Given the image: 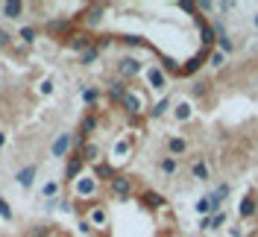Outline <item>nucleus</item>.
Here are the masks:
<instances>
[{"label":"nucleus","mask_w":258,"mask_h":237,"mask_svg":"<svg viewBox=\"0 0 258 237\" xmlns=\"http://www.w3.org/2000/svg\"><path fill=\"white\" fill-rule=\"evenodd\" d=\"M109 190H112V196H117V199H129L132 196V190H135V185H132V179L129 176H114L112 182H109Z\"/></svg>","instance_id":"nucleus-1"},{"label":"nucleus","mask_w":258,"mask_h":237,"mask_svg":"<svg viewBox=\"0 0 258 237\" xmlns=\"http://www.w3.org/2000/svg\"><path fill=\"white\" fill-rule=\"evenodd\" d=\"M209 53H211V50H200L194 59H188V62L179 67V76H191V73H197L203 64H209Z\"/></svg>","instance_id":"nucleus-2"},{"label":"nucleus","mask_w":258,"mask_h":237,"mask_svg":"<svg viewBox=\"0 0 258 237\" xmlns=\"http://www.w3.org/2000/svg\"><path fill=\"white\" fill-rule=\"evenodd\" d=\"M141 70H144L141 62H138V59H132V56H123V59L117 62V73H120V79H135Z\"/></svg>","instance_id":"nucleus-3"},{"label":"nucleus","mask_w":258,"mask_h":237,"mask_svg":"<svg viewBox=\"0 0 258 237\" xmlns=\"http://www.w3.org/2000/svg\"><path fill=\"white\" fill-rule=\"evenodd\" d=\"M71 146H74V135H71V132H62V135L53 141V146H50V155L53 158H64L68 152H71Z\"/></svg>","instance_id":"nucleus-4"},{"label":"nucleus","mask_w":258,"mask_h":237,"mask_svg":"<svg viewBox=\"0 0 258 237\" xmlns=\"http://www.w3.org/2000/svg\"><path fill=\"white\" fill-rule=\"evenodd\" d=\"M255 211H258L255 190H249V193L241 199V205H238V217H241V220H249V217H255Z\"/></svg>","instance_id":"nucleus-5"},{"label":"nucleus","mask_w":258,"mask_h":237,"mask_svg":"<svg viewBox=\"0 0 258 237\" xmlns=\"http://www.w3.org/2000/svg\"><path fill=\"white\" fill-rule=\"evenodd\" d=\"M82 167H85V161L80 158V152L77 155H68V164H64V182H77L82 173Z\"/></svg>","instance_id":"nucleus-6"},{"label":"nucleus","mask_w":258,"mask_h":237,"mask_svg":"<svg viewBox=\"0 0 258 237\" xmlns=\"http://www.w3.org/2000/svg\"><path fill=\"white\" fill-rule=\"evenodd\" d=\"M97 123H100V120H97V114H85V117H82V123H80V138H74V143H77V146H82V143H85V138H88V135L97 129Z\"/></svg>","instance_id":"nucleus-7"},{"label":"nucleus","mask_w":258,"mask_h":237,"mask_svg":"<svg viewBox=\"0 0 258 237\" xmlns=\"http://www.w3.org/2000/svg\"><path fill=\"white\" fill-rule=\"evenodd\" d=\"M123 109H126V114H141L144 111V100H141V94H135V91H126V97H123V103H120Z\"/></svg>","instance_id":"nucleus-8"},{"label":"nucleus","mask_w":258,"mask_h":237,"mask_svg":"<svg viewBox=\"0 0 258 237\" xmlns=\"http://www.w3.org/2000/svg\"><path fill=\"white\" fill-rule=\"evenodd\" d=\"M68 47L77 50V53H85L88 47H94V38H91V32H77V35H71Z\"/></svg>","instance_id":"nucleus-9"},{"label":"nucleus","mask_w":258,"mask_h":237,"mask_svg":"<svg viewBox=\"0 0 258 237\" xmlns=\"http://www.w3.org/2000/svg\"><path fill=\"white\" fill-rule=\"evenodd\" d=\"M126 82L123 79H114V82H109V88H106V94H109V100L112 103H123V97H126Z\"/></svg>","instance_id":"nucleus-10"},{"label":"nucleus","mask_w":258,"mask_h":237,"mask_svg":"<svg viewBox=\"0 0 258 237\" xmlns=\"http://www.w3.org/2000/svg\"><path fill=\"white\" fill-rule=\"evenodd\" d=\"M141 202H144L150 211H159V208L167 205V199H164L161 193H156V190H144V193H141Z\"/></svg>","instance_id":"nucleus-11"},{"label":"nucleus","mask_w":258,"mask_h":237,"mask_svg":"<svg viewBox=\"0 0 258 237\" xmlns=\"http://www.w3.org/2000/svg\"><path fill=\"white\" fill-rule=\"evenodd\" d=\"M185 152H188V141L185 138H176V135L167 138V155L170 158H179V155H185Z\"/></svg>","instance_id":"nucleus-12"},{"label":"nucleus","mask_w":258,"mask_h":237,"mask_svg":"<svg viewBox=\"0 0 258 237\" xmlns=\"http://www.w3.org/2000/svg\"><path fill=\"white\" fill-rule=\"evenodd\" d=\"M15 179H18V185H21V188H32V182H35V164L21 167V170L15 173Z\"/></svg>","instance_id":"nucleus-13"},{"label":"nucleus","mask_w":258,"mask_h":237,"mask_svg":"<svg viewBox=\"0 0 258 237\" xmlns=\"http://www.w3.org/2000/svg\"><path fill=\"white\" fill-rule=\"evenodd\" d=\"M106 208H100V205H91V211H88V225H94V228H103L106 225Z\"/></svg>","instance_id":"nucleus-14"},{"label":"nucleus","mask_w":258,"mask_h":237,"mask_svg":"<svg viewBox=\"0 0 258 237\" xmlns=\"http://www.w3.org/2000/svg\"><path fill=\"white\" fill-rule=\"evenodd\" d=\"M147 79H150V85L156 91H161L167 85V76H164V70H159V67H147Z\"/></svg>","instance_id":"nucleus-15"},{"label":"nucleus","mask_w":258,"mask_h":237,"mask_svg":"<svg viewBox=\"0 0 258 237\" xmlns=\"http://www.w3.org/2000/svg\"><path fill=\"white\" fill-rule=\"evenodd\" d=\"M77 193H80V196H91V193H97V179L94 176H82V182H77Z\"/></svg>","instance_id":"nucleus-16"},{"label":"nucleus","mask_w":258,"mask_h":237,"mask_svg":"<svg viewBox=\"0 0 258 237\" xmlns=\"http://www.w3.org/2000/svg\"><path fill=\"white\" fill-rule=\"evenodd\" d=\"M24 9H27V6H24L21 0H9V3H3V18H12V21H15V18L24 15Z\"/></svg>","instance_id":"nucleus-17"},{"label":"nucleus","mask_w":258,"mask_h":237,"mask_svg":"<svg viewBox=\"0 0 258 237\" xmlns=\"http://www.w3.org/2000/svg\"><path fill=\"white\" fill-rule=\"evenodd\" d=\"M191 176L197 179V182H209V179H211L209 164H206L203 158H200V161H194V164H191Z\"/></svg>","instance_id":"nucleus-18"},{"label":"nucleus","mask_w":258,"mask_h":237,"mask_svg":"<svg viewBox=\"0 0 258 237\" xmlns=\"http://www.w3.org/2000/svg\"><path fill=\"white\" fill-rule=\"evenodd\" d=\"M191 114H194V109H191V103H188V100H185V103H176V106H173V117H176L179 123L191 120Z\"/></svg>","instance_id":"nucleus-19"},{"label":"nucleus","mask_w":258,"mask_h":237,"mask_svg":"<svg viewBox=\"0 0 258 237\" xmlns=\"http://www.w3.org/2000/svg\"><path fill=\"white\" fill-rule=\"evenodd\" d=\"M159 170H161L164 176H176V170H179V161H176V158H170V155H164V158L159 161Z\"/></svg>","instance_id":"nucleus-20"},{"label":"nucleus","mask_w":258,"mask_h":237,"mask_svg":"<svg viewBox=\"0 0 258 237\" xmlns=\"http://www.w3.org/2000/svg\"><path fill=\"white\" fill-rule=\"evenodd\" d=\"M100 21H103V6H88V9H85V24L94 27Z\"/></svg>","instance_id":"nucleus-21"},{"label":"nucleus","mask_w":258,"mask_h":237,"mask_svg":"<svg viewBox=\"0 0 258 237\" xmlns=\"http://www.w3.org/2000/svg\"><path fill=\"white\" fill-rule=\"evenodd\" d=\"M68 30H71V21H50L47 24L50 35H68Z\"/></svg>","instance_id":"nucleus-22"},{"label":"nucleus","mask_w":258,"mask_h":237,"mask_svg":"<svg viewBox=\"0 0 258 237\" xmlns=\"http://www.w3.org/2000/svg\"><path fill=\"white\" fill-rule=\"evenodd\" d=\"M97 155H100L97 143H82V146H80V158H82V161H97Z\"/></svg>","instance_id":"nucleus-23"},{"label":"nucleus","mask_w":258,"mask_h":237,"mask_svg":"<svg viewBox=\"0 0 258 237\" xmlns=\"http://www.w3.org/2000/svg\"><path fill=\"white\" fill-rule=\"evenodd\" d=\"M18 38H21L24 44H35V38H38V30H35V27H21V30H18Z\"/></svg>","instance_id":"nucleus-24"},{"label":"nucleus","mask_w":258,"mask_h":237,"mask_svg":"<svg viewBox=\"0 0 258 237\" xmlns=\"http://www.w3.org/2000/svg\"><path fill=\"white\" fill-rule=\"evenodd\" d=\"M97 59H100V47H97V44L94 47H88L85 53H80V64H94Z\"/></svg>","instance_id":"nucleus-25"},{"label":"nucleus","mask_w":258,"mask_h":237,"mask_svg":"<svg viewBox=\"0 0 258 237\" xmlns=\"http://www.w3.org/2000/svg\"><path fill=\"white\" fill-rule=\"evenodd\" d=\"M82 100L94 109L97 103H100V88H82Z\"/></svg>","instance_id":"nucleus-26"},{"label":"nucleus","mask_w":258,"mask_h":237,"mask_svg":"<svg viewBox=\"0 0 258 237\" xmlns=\"http://www.w3.org/2000/svg\"><path fill=\"white\" fill-rule=\"evenodd\" d=\"M167 109H173V103H170V100L164 97V100H159V103H156V106L150 109V117H161V114H164Z\"/></svg>","instance_id":"nucleus-27"},{"label":"nucleus","mask_w":258,"mask_h":237,"mask_svg":"<svg viewBox=\"0 0 258 237\" xmlns=\"http://www.w3.org/2000/svg\"><path fill=\"white\" fill-rule=\"evenodd\" d=\"M209 64L214 67V70H220V67L226 64V53H220V50H211V53H209Z\"/></svg>","instance_id":"nucleus-28"},{"label":"nucleus","mask_w":258,"mask_h":237,"mask_svg":"<svg viewBox=\"0 0 258 237\" xmlns=\"http://www.w3.org/2000/svg\"><path fill=\"white\" fill-rule=\"evenodd\" d=\"M206 94H209V82L206 79H197L191 85V97H206Z\"/></svg>","instance_id":"nucleus-29"},{"label":"nucleus","mask_w":258,"mask_h":237,"mask_svg":"<svg viewBox=\"0 0 258 237\" xmlns=\"http://www.w3.org/2000/svg\"><path fill=\"white\" fill-rule=\"evenodd\" d=\"M12 217H15V214H12V208H9V202H6V199L0 196V220L12 222Z\"/></svg>","instance_id":"nucleus-30"},{"label":"nucleus","mask_w":258,"mask_h":237,"mask_svg":"<svg viewBox=\"0 0 258 237\" xmlns=\"http://www.w3.org/2000/svg\"><path fill=\"white\" fill-rule=\"evenodd\" d=\"M197 214H203V217H211V202H209V196H203V199L197 202Z\"/></svg>","instance_id":"nucleus-31"},{"label":"nucleus","mask_w":258,"mask_h":237,"mask_svg":"<svg viewBox=\"0 0 258 237\" xmlns=\"http://www.w3.org/2000/svg\"><path fill=\"white\" fill-rule=\"evenodd\" d=\"M12 38H15L12 32H9V30H3V27H0V47H9V44H12Z\"/></svg>","instance_id":"nucleus-32"},{"label":"nucleus","mask_w":258,"mask_h":237,"mask_svg":"<svg viewBox=\"0 0 258 237\" xmlns=\"http://www.w3.org/2000/svg\"><path fill=\"white\" fill-rule=\"evenodd\" d=\"M226 222V211H220V214H211V228H220Z\"/></svg>","instance_id":"nucleus-33"},{"label":"nucleus","mask_w":258,"mask_h":237,"mask_svg":"<svg viewBox=\"0 0 258 237\" xmlns=\"http://www.w3.org/2000/svg\"><path fill=\"white\" fill-rule=\"evenodd\" d=\"M56 190H59V185H56V182H47V185L41 188V193H44V196H53Z\"/></svg>","instance_id":"nucleus-34"},{"label":"nucleus","mask_w":258,"mask_h":237,"mask_svg":"<svg viewBox=\"0 0 258 237\" xmlns=\"http://www.w3.org/2000/svg\"><path fill=\"white\" fill-rule=\"evenodd\" d=\"M41 94H53V82H50V79L41 82Z\"/></svg>","instance_id":"nucleus-35"},{"label":"nucleus","mask_w":258,"mask_h":237,"mask_svg":"<svg viewBox=\"0 0 258 237\" xmlns=\"http://www.w3.org/2000/svg\"><path fill=\"white\" fill-rule=\"evenodd\" d=\"M126 149H129V141H120V143H117V146H114V152H117V155H123Z\"/></svg>","instance_id":"nucleus-36"},{"label":"nucleus","mask_w":258,"mask_h":237,"mask_svg":"<svg viewBox=\"0 0 258 237\" xmlns=\"http://www.w3.org/2000/svg\"><path fill=\"white\" fill-rule=\"evenodd\" d=\"M200 228H203V231H211V217H203V220H200Z\"/></svg>","instance_id":"nucleus-37"},{"label":"nucleus","mask_w":258,"mask_h":237,"mask_svg":"<svg viewBox=\"0 0 258 237\" xmlns=\"http://www.w3.org/2000/svg\"><path fill=\"white\" fill-rule=\"evenodd\" d=\"M0 146H6V135L3 132H0Z\"/></svg>","instance_id":"nucleus-38"},{"label":"nucleus","mask_w":258,"mask_h":237,"mask_svg":"<svg viewBox=\"0 0 258 237\" xmlns=\"http://www.w3.org/2000/svg\"><path fill=\"white\" fill-rule=\"evenodd\" d=\"M252 24H255V27H258V15H255V18H252Z\"/></svg>","instance_id":"nucleus-39"}]
</instances>
